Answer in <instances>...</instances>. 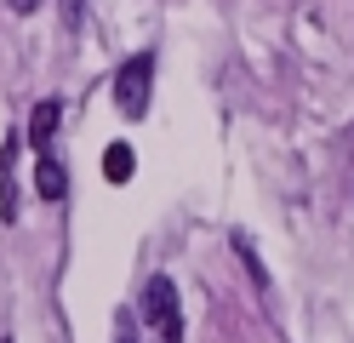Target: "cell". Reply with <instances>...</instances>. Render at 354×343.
<instances>
[{
	"label": "cell",
	"instance_id": "cell-7",
	"mask_svg": "<svg viewBox=\"0 0 354 343\" xmlns=\"http://www.w3.org/2000/svg\"><path fill=\"white\" fill-rule=\"evenodd\" d=\"M234 252H240V263H246V274L257 286H269V269H263V258H257V246L246 240V235H234Z\"/></svg>",
	"mask_w": 354,
	"mask_h": 343
},
{
	"label": "cell",
	"instance_id": "cell-8",
	"mask_svg": "<svg viewBox=\"0 0 354 343\" xmlns=\"http://www.w3.org/2000/svg\"><path fill=\"white\" fill-rule=\"evenodd\" d=\"M115 343H138V315H131V309L115 315Z\"/></svg>",
	"mask_w": 354,
	"mask_h": 343
},
{
	"label": "cell",
	"instance_id": "cell-4",
	"mask_svg": "<svg viewBox=\"0 0 354 343\" xmlns=\"http://www.w3.org/2000/svg\"><path fill=\"white\" fill-rule=\"evenodd\" d=\"M35 195L40 200H63L69 195V172H63V160L52 149H40V160H35Z\"/></svg>",
	"mask_w": 354,
	"mask_h": 343
},
{
	"label": "cell",
	"instance_id": "cell-9",
	"mask_svg": "<svg viewBox=\"0 0 354 343\" xmlns=\"http://www.w3.org/2000/svg\"><path fill=\"white\" fill-rule=\"evenodd\" d=\"M57 6H63V23H69V29L86 17V0H57Z\"/></svg>",
	"mask_w": 354,
	"mask_h": 343
},
{
	"label": "cell",
	"instance_id": "cell-6",
	"mask_svg": "<svg viewBox=\"0 0 354 343\" xmlns=\"http://www.w3.org/2000/svg\"><path fill=\"white\" fill-rule=\"evenodd\" d=\"M131 172H138V155H131L126 143H109L103 149V177L109 183H131Z\"/></svg>",
	"mask_w": 354,
	"mask_h": 343
},
{
	"label": "cell",
	"instance_id": "cell-5",
	"mask_svg": "<svg viewBox=\"0 0 354 343\" xmlns=\"http://www.w3.org/2000/svg\"><path fill=\"white\" fill-rule=\"evenodd\" d=\"M57 121H63V103H57V98L35 103V114H29V143H35V149H46V143H52V132H57Z\"/></svg>",
	"mask_w": 354,
	"mask_h": 343
},
{
	"label": "cell",
	"instance_id": "cell-10",
	"mask_svg": "<svg viewBox=\"0 0 354 343\" xmlns=\"http://www.w3.org/2000/svg\"><path fill=\"white\" fill-rule=\"evenodd\" d=\"M6 6H12V12H17V17H29V12H35V6H40V0H6Z\"/></svg>",
	"mask_w": 354,
	"mask_h": 343
},
{
	"label": "cell",
	"instance_id": "cell-1",
	"mask_svg": "<svg viewBox=\"0 0 354 343\" xmlns=\"http://www.w3.org/2000/svg\"><path fill=\"white\" fill-rule=\"evenodd\" d=\"M138 320L154 326L160 343H183V309H177L171 274H149V286H143V297H138Z\"/></svg>",
	"mask_w": 354,
	"mask_h": 343
},
{
	"label": "cell",
	"instance_id": "cell-2",
	"mask_svg": "<svg viewBox=\"0 0 354 343\" xmlns=\"http://www.w3.org/2000/svg\"><path fill=\"white\" fill-rule=\"evenodd\" d=\"M149 91H154V52H138L115 69V109L126 121H143L149 114Z\"/></svg>",
	"mask_w": 354,
	"mask_h": 343
},
{
	"label": "cell",
	"instance_id": "cell-11",
	"mask_svg": "<svg viewBox=\"0 0 354 343\" xmlns=\"http://www.w3.org/2000/svg\"><path fill=\"white\" fill-rule=\"evenodd\" d=\"M0 343H12V337H0Z\"/></svg>",
	"mask_w": 354,
	"mask_h": 343
},
{
	"label": "cell",
	"instance_id": "cell-3",
	"mask_svg": "<svg viewBox=\"0 0 354 343\" xmlns=\"http://www.w3.org/2000/svg\"><path fill=\"white\" fill-rule=\"evenodd\" d=\"M24 212V195H17V132H6V149H0V218L17 223Z\"/></svg>",
	"mask_w": 354,
	"mask_h": 343
}]
</instances>
